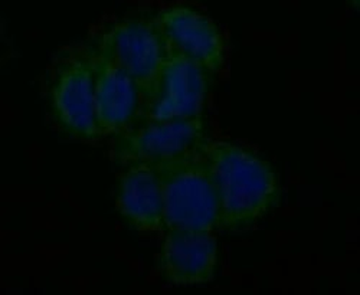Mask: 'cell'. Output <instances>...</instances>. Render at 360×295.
<instances>
[{
	"label": "cell",
	"mask_w": 360,
	"mask_h": 295,
	"mask_svg": "<svg viewBox=\"0 0 360 295\" xmlns=\"http://www.w3.org/2000/svg\"><path fill=\"white\" fill-rule=\"evenodd\" d=\"M211 141L202 118L141 123L115 136L112 159L123 164H160L202 150Z\"/></svg>",
	"instance_id": "5b68a950"
},
{
	"label": "cell",
	"mask_w": 360,
	"mask_h": 295,
	"mask_svg": "<svg viewBox=\"0 0 360 295\" xmlns=\"http://www.w3.org/2000/svg\"><path fill=\"white\" fill-rule=\"evenodd\" d=\"M46 100L55 124L67 136L100 138L94 101V49L91 44L59 51L46 71Z\"/></svg>",
	"instance_id": "3957f363"
},
{
	"label": "cell",
	"mask_w": 360,
	"mask_h": 295,
	"mask_svg": "<svg viewBox=\"0 0 360 295\" xmlns=\"http://www.w3.org/2000/svg\"><path fill=\"white\" fill-rule=\"evenodd\" d=\"M115 206L124 222L139 232L165 230L160 177L152 164H131L117 185Z\"/></svg>",
	"instance_id": "30bf717a"
},
{
	"label": "cell",
	"mask_w": 360,
	"mask_h": 295,
	"mask_svg": "<svg viewBox=\"0 0 360 295\" xmlns=\"http://www.w3.org/2000/svg\"><path fill=\"white\" fill-rule=\"evenodd\" d=\"M170 48L214 77L225 61V42L217 23L189 6H170L156 15Z\"/></svg>",
	"instance_id": "52a82bcc"
},
{
	"label": "cell",
	"mask_w": 360,
	"mask_h": 295,
	"mask_svg": "<svg viewBox=\"0 0 360 295\" xmlns=\"http://www.w3.org/2000/svg\"><path fill=\"white\" fill-rule=\"evenodd\" d=\"M211 78L200 65L169 46L156 94L143 110L137 124L199 120Z\"/></svg>",
	"instance_id": "8992f818"
},
{
	"label": "cell",
	"mask_w": 360,
	"mask_h": 295,
	"mask_svg": "<svg viewBox=\"0 0 360 295\" xmlns=\"http://www.w3.org/2000/svg\"><path fill=\"white\" fill-rule=\"evenodd\" d=\"M165 232L156 258L162 278L172 285H200L212 281L218 265L215 235L182 229Z\"/></svg>",
	"instance_id": "9c48e42d"
},
{
	"label": "cell",
	"mask_w": 360,
	"mask_h": 295,
	"mask_svg": "<svg viewBox=\"0 0 360 295\" xmlns=\"http://www.w3.org/2000/svg\"><path fill=\"white\" fill-rule=\"evenodd\" d=\"M205 149L155 166L162 183L165 230H219V195Z\"/></svg>",
	"instance_id": "7a4b0ae2"
},
{
	"label": "cell",
	"mask_w": 360,
	"mask_h": 295,
	"mask_svg": "<svg viewBox=\"0 0 360 295\" xmlns=\"http://www.w3.org/2000/svg\"><path fill=\"white\" fill-rule=\"evenodd\" d=\"M205 150L219 195V230H245L278 204L280 182L268 162L229 141H209Z\"/></svg>",
	"instance_id": "6da1fadb"
},
{
	"label": "cell",
	"mask_w": 360,
	"mask_h": 295,
	"mask_svg": "<svg viewBox=\"0 0 360 295\" xmlns=\"http://www.w3.org/2000/svg\"><path fill=\"white\" fill-rule=\"evenodd\" d=\"M94 82L98 136H118L134 127L143 112V98L139 86L123 70L96 49Z\"/></svg>",
	"instance_id": "ba28073f"
},
{
	"label": "cell",
	"mask_w": 360,
	"mask_h": 295,
	"mask_svg": "<svg viewBox=\"0 0 360 295\" xmlns=\"http://www.w3.org/2000/svg\"><path fill=\"white\" fill-rule=\"evenodd\" d=\"M91 45L136 82L144 110L156 94L169 51V44L156 18L118 20L103 31Z\"/></svg>",
	"instance_id": "277c9868"
}]
</instances>
